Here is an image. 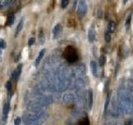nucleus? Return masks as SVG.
<instances>
[{
	"mask_svg": "<svg viewBox=\"0 0 133 125\" xmlns=\"http://www.w3.org/2000/svg\"><path fill=\"white\" fill-rule=\"evenodd\" d=\"M64 57L70 63H73V62L76 61L78 58V55L76 52V49L71 46L66 48L64 52Z\"/></svg>",
	"mask_w": 133,
	"mask_h": 125,
	"instance_id": "obj_1",
	"label": "nucleus"
},
{
	"mask_svg": "<svg viewBox=\"0 0 133 125\" xmlns=\"http://www.w3.org/2000/svg\"><path fill=\"white\" fill-rule=\"evenodd\" d=\"M86 10H87V6H86V3L85 1H80L78 3L77 6V16L80 18H83L85 16V14L86 13Z\"/></svg>",
	"mask_w": 133,
	"mask_h": 125,
	"instance_id": "obj_2",
	"label": "nucleus"
},
{
	"mask_svg": "<svg viewBox=\"0 0 133 125\" xmlns=\"http://www.w3.org/2000/svg\"><path fill=\"white\" fill-rule=\"evenodd\" d=\"M96 38V31H95V27L94 25H91L90 27L89 30H88V40L91 43H93Z\"/></svg>",
	"mask_w": 133,
	"mask_h": 125,
	"instance_id": "obj_3",
	"label": "nucleus"
},
{
	"mask_svg": "<svg viewBox=\"0 0 133 125\" xmlns=\"http://www.w3.org/2000/svg\"><path fill=\"white\" fill-rule=\"evenodd\" d=\"M86 99H87V104H88V108L89 109H91V107H92V103H93V92L91 89H89L86 93Z\"/></svg>",
	"mask_w": 133,
	"mask_h": 125,
	"instance_id": "obj_4",
	"label": "nucleus"
},
{
	"mask_svg": "<svg viewBox=\"0 0 133 125\" xmlns=\"http://www.w3.org/2000/svg\"><path fill=\"white\" fill-rule=\"evenodd\" d=\"M9 110H10V103H8V102H7V103L4 104L3 108V121H6V119L8 118Z\"/></svg>",
	"mask_w": 133,
	"mask_h": 125,
	"instance_id": "obj_5",
	"label": "nucleus"
},
{
	"mask_svg": "<svg viewBox=\"0 0 133 125\" xmlns=\"http://www.w3.org/2000/svg\"><path fill=\"white\" fill-rule=\"evenodd\" d=\"M90 67H91V70L92 74L94 75L95 77H97L98 76V66H97V63H96V61H94V60L91 61Z\"/></svg>",
	"mask_w": 133,
	"mask_h": 125,
	"instance_id": "obj_6",
	"label": "nucleus"
},
{
	"mask_svg": "<svg viewBox=\"0 0 133 125\" xmlns=\"http://www.w3.org/2000/svg\"><path fill=\"white\" fill-rule=\"evenodd\" d=\"M63 101L66 103H73L75 101V97L72 93H66L63 97Z\"/></svg>",
	"mask_w": 133,
	"mask_h": 125,
	"instance_id": "obj_7",
	"label": "nucleus"
},
{
	"mask_svg": "<svg viewBox=\"0 0 133 125\" xmlns=\"http://www.w3.org/2000/svg\"><path fill=\"white\" fill-rule=\"evenodd\" d=\"M62 25L60 24V23H57V24L56 25V26L53 28V30H52V33H53V38H56L58 37V35L61 33L62 32Z\"/></svg>",
	"mask_w": 133,
	"mask_h": 125,
	"instance_id": "obj_8",
	"label": "nucleus"
},
{
	"mask_svg": "<svg viewBox=\"0 0 133 125\" xmlns=\"http://www.w3.org/2000/svg\"><path fill=\"white\" fill-rule=\"evenodd\" d=\"M23 18H21V20H20L19 23H18V26H17L16 33H15V37H16V38L20 34V33H21L22 29H23Z\"/></svg>",
	"mask_w": 133,
	"mask_h": 125,
	"instance_id": "obj_9",
	"label": "nucleus"
},
{
	"mask_svg": "<svg viewBox=\"0 0 133 125\" xmlns=\"http://www.w3.org/2000/svg\"><path fill=\"white\" fill-rule=\"evenodd\" d=\"M45 52H46V49H45V48H43V49H42L41 51L39 52V53H38V58H37V59H36V63H36V66H38V65H39L40 62H41V60L43 59V56H44Z\"/></svg>",
	"mask_w": 133,
	"mask_h": 125,
	"instance_id": "obj_10",
	"label": "nucleus"
},
{
	"mask_svg": "<svg viewBox=\"0 0 133 125\" xmlns=\"http://www.w3.org/2000/svg\"><path fill=\"white\" fill-rule=\"evenodd\" d=\"M107 30H108V33H114L115 30H116V23H115V22H113V21L110 22L107 27Z\"/></svg>",
	"mask_w": 133,
	"mask_h": 125,
	"instance_id": "obj_11",
	"label": "nucleus"
},
{
	"mask_svg": "<svg viewBox=\"0 0 133 125\" xmlns=\"http://www.w3.org/2000/svg\"><path fill=\"white\" fill-rule=\"evenodd\" d=\"M13 23H14V14L13 13H10L8 17V19H7V24L8 26H12Z\"/></svg>",
	"mask_w": 133,
	"mask_h": 125,
	"instance_id": "obj_12",
	"label": "nucleus"
},
{
	"mask_svg": "<svg viewBox=\"0 0 133 125\" xmlns=\"http://www.w3.org/2000/svg\"><path fill=\"white\" fill-rule=\"evenodd\" d=\"M131 14H129L126 20V23H125V25H126V28L127 30H128V28H130V26H131Z\"/></svg>",
	"mask_w": 133,
	"mask_h": 125,
	"instance_id": "obj_13",
	"label": "nucleus"
},
{
	"mask_svg": "<svg viewBox=\"0 0 133 125\" xmlns=\"http://www.w3.org/2000/svg\"><path fill=\"white\" fill-rule=\"evenodd\" d=\"M127 89L129 90L130 92L133 91V80L132 79H129L127 81Z\"/></svg>",
	"mask_w": 133,
	"mask_h": 125,
	"instance_id": "obj_14",
	"label": "nucleus"
},
{
	"mask_svg": "<svg viewBox=\"0 0 133 125\" xmlns=\"http://www.w3.org/2000/svg\"><path fill=\"white\" fill-rule=\"evenodd\" d=\"M22 68H23V65L20 63L19 65L18 66V68H17V69L15 70L16 71V73H17V77H18V79L19 78V77H20V75H21V73H22Z\"/></svg>",
	"mask_w": 133,
	"mask_h": 125,
	"instance_id": "obj_15",
	"label": "nucleus"
},
{
	"mask_svg": "<svg viewBox=\"0 0 133 125\" xmlns=\"http://www.w3.org/2000/svg\"><path fill=\"white\" fill-rule=\"evenodd\" d=\"M89 123H90L89 119H88L87 118H85L84 119L81 120V121L80 122L79 124H78V125H89V124H90Z\"/></svg>",
	"mask_w": 133,
	"mask_h": 125,
	"instance_id": "obj_16",
	"label": "nucleus"
},
{
	"mask_svg": "<svg viewBox=\"0 0 133 125\" xmlns=\"http://www.w3.org/2000/svg\"><path fill=\"white\" fill-rule=\"evenodd\" d=\"M105 41L106 43H110V41H111V33L108 32L105 33Z\"/></svg>",
	"mask_w": 133,
	"mask_h": 125,
	"instance_id": "obj_17",
	"label": "nucleus"
},
{
	"mask_svg": "<svg viewBox=\"0 0 133 125\" xmlns=\"http://www.w3.org/2000/svg\"><path fill=\"white\" fill-rule=\"evenodd\" d=\"M5 87H6L8 92H11V90H12V83H11V82H10V81L7 82L6 84H5Z\"/></svg>",
	"mask_w": 133,
	"mask_h": 125,
	"instance_id": "obj_18",
	"label": "nucleus"
},
{
	"mask_svg": "<svg viewBox=\"0 0 133 125\" xmlns=\"http://www.w3.org/2000/svg\"><path fill=\"white\" fill-rule=\"evenodd\" d=\"M106 63V57L104 55H101V58H100V65L101 66H103Z\"/></svg>",
	"mask_w": 133,
	"mask_h": 125,
	"instance_id": "obj_19",
	"label": "nucleus"
},
{
	"mask_svg": "<svg viewBox=\"0 0 133 125\" xmlns=\"http://www.w3.org/2000/svg\"><path fill=\"white\" fill-rule=\"evenodd\" d=\"M68 3H69V2L67 1V0H62L61 3V6H62V8H66V6L68 5Z\"/></svg>",
	"mask_w": 133,
	"mask_h": 125,
	"instance_id": "obj_20",
	"label": "nucleus"
},
{
	"mask_svg": "<svg viewBox=\"0 0 133 125\" xmlns=\"http://www.w3.org/2000/svg\"><path fill=\"white\" fill-rule=\"evenodd\" d=\"M109 102H110V94H108L107 98H106V103H105V112L107 111V108H108V104H109Z\"/></svg>",
	"mask_w": 133,
	"mask_h": 125,
	"instance_id": "obj_21",
	"label": "nucleus"
},
{
	"mask_svg": "<svg viewBox=\"0 0 133 125\" xmlns=\"http://www.w3.org/2000/svg\"><path fill=\"white\" fill-rule=\"evenodd\" d=\"M5 47H6V43H5L4 40H3V39H0V50L3 49V48H5Z\"/></svg>",
	"mask_w": 133,
	"mask_h": 125,
	"instance_id": "obj_22",
	"label": "nucleus"
},
{
	"mask_svg": "<svg viewBox=\"0 0 133 125\" xmlns=\"http://www.w3.org/2000/svg\"><path fill=\"white\" fill-rule=\"evenodd\" d=\"M20 123H21V118L18 117L14 120V125H20Z\"/></svg>",
	"mask_w": 133,
	"mask_h": 125,
	"instance_id": "obj_23",
	"label": "nucleus"
},
{
	"mask_svg": "<svg viewBox=\"0 0 133 125\" xmlns=\"http://www.w3.org/2000/svg\"><path fill=\"white\" fill-rule=\"evenodd\" d=\"M35 43V38H31L28 40V46H32Z\"/></svg>",
	"mask_w": 133,
	"mask_h": 125,
	"instance_id": "obj_24",
	"label": "nucleus"
},
{
	"mask_svg": "<svg viewBox=\"0 0 133 125\" xmlns=\"http://www.w3.org/2000/svg\"><path fill=\"white\" fill-rule=\"evenodd\" d=\"M124 125H132V121H131V120H126V121L125 122Z\"/></svg>",
	"mask_w": 133,
	"mask_h": 125,
	"instance_id": "obj_25",
	"label": "nucleus"
},
{
	"mask_svg": "<svg viewBox=\"0 0 133 125\" xmlns=\"http://www.w3.org/2000/svg\"><path fill=\"white\" fill-rule=\"evenodd\" d=\"M3 3H4V1H0V8H2L3 6H5V4Z\"/></svg>",
	"mask_w": 133,
	"mask_h": 125,
	"instance_id": "obj_26",
	"label": "nucleus"
},
{
	"mask_svg": "<svg viewBox=\"0 0 133 125\" xmlns=\"http://www.w3.org/2000/svg\"><path fill=\"white\" fill-rule=\"evenodd\" d=\"M103 125H110V124H108V123H105V124H103Z\"/></svg>",
	"mask_w": 133,
	"mask_h": 125,
	"instance_id": "obj_27",
	"label": "nucleus"
}]
</instances>
